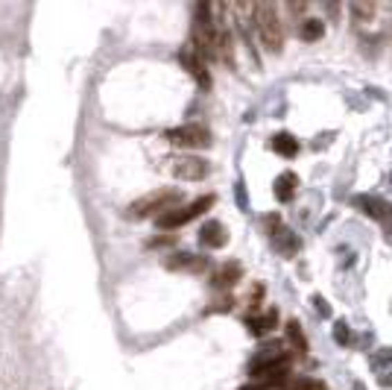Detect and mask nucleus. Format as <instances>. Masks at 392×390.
<instances>
[{
	"label": "nucleus",
	"mask_w": 392,
	"mask_h": 390,
	"mask_svg": "<svg viewBox=\"0 0 392 390\" xmlns=\"http://www.w3.org/2000/svg\"><path fill=\"white\" fill-rule=\"evenodd\" d=\"M351 15L357 21H369L375 15V6L372 3H351Z\"/></svg>",
	"instance_id": "obj_19"
},
{
	"label": "nucleus",
	"mask_w": 392,
	"mask_h": 390,
	"mask_svg": "<svg viewBox=\"0 0 392 390\" xmlns=\"http://www.w3.org/2000/svg\"><path fill=\"white\" fill-rule=\"evenodd\" d=\"M334 334H337V341H339V344H348V332H346V323H337V332H334Z\"/></svg>",
	"instance_id": "obj_20"
},
{
	"label": "nucleus",
	"mask_w": 392,
	"mask_h": 390,
	"mask_svg": "<svg viewBox=\"0 0 392 390\" xmlns=\"http://www.w3.org/2000/svg\"><path fill=\"white\" fill-rule=\"evenodd\" d=\"M243 279V267L238 264V262H226V264H220L214 273H211V288L214 291H229V288H234Z\"/></svg>",
	"instance_id": "obj_9"
},
{
	"label": "nucleus",
	"mask_w": 392,
	"mask_h": 390,
	"mask_svg": "<svg viewBox=\"0 0 392 390\" xmlns=\"http://www.w3.org/2000/svg\"><path fill=\"white\" fill-rule=\"evenodd\" d=\"M181 200V194L176 188H159V191H150L143 194L141 200H135L132 205L126 209V214L132 220H143V217H161L164 212H170L173 205Z\"/></svg>",
	"instance_id": "obj_3"
},
{
	"label": "nucleus",
	"mask_w": 392,
	"mask_h": 390,
	"mask_svg": "<svg viewBox=\"0 0 392 390\" xmlns=\"http://www.w3.org/2000/svg\"><path fill=\"white\" fill-rule=\"evenodd\" d=\"M190 50L199 56L205 65L211 62L220 53V33H217V24L211 15V6L199 3L193 12V35H190Z\"/></svg>",
	"instance_id": "obj_1"
},
{
	"label": "nucleus",
	"mask_w": 392,
	"mask_h": 390,
	"mask_svg": "<svg viewBox=\"0 0 392 390\" xmlns=\"http://www.w3.org/2000/svg\"><path fill=\"white\" fill-rule=\"evenodd\" d=\"M287 337L293 341V346L299 349V353H308V337H305L302 326H299V320H287Z\"/></svg>",
	"instance_id": "obj_18"
},
{
	"label": "nucleus",
	"mask_w": 392,
	"mask_h": 390,
	"mask_svg": "<svg viewBox=\"0 0 392 390\" xmlns=\"http://www.w3.org/2000/svg\"><path fill=\"white\" fill-rule=\"evenodd\" d=\"M164 267H170V270H181V273H202V270L208 267V258H202V255H190V253H176V255L164 258Z\"/></svg>",
	"instance_id": "obj_11"
},
{
	"label": "nucleus",
	"mask_w": 392,
	"mask_h": 390,
	"mask_svg": "<svg viewBox=\"0 0 392 390\" xmlns=\"http://www.w3.org/2000/svg\"><path fill=\"white\" fill-rule=\"evenodd\" d=\"M272 150H276L278 155H284V159H293V155L299 153V141L290 133H278V135H272Z\"/></svg>",
	"instance_id": "obj_16"
},
{
	"label": "nucleus",
	"mask_w": 392,
	"mask_h": 390,
	"mask_svg": "<svg viewBox=\"0 0 392 390\" xmlns=\"http://www.w3.org/2000/svg\"><path fill=\"white\" fill-rule=\"evenodd\" d=\"M252 18H255V30L260 35V42L269 53H281L284 50V27L278 18V9L272 3H258L252 6Z\"/></svg>",
	"instance_id": "obj_2"
},
{
	"label": "nucleus",
	"mask_w": 392,
	"mask_h": 390,
	"mask_svg": "<svg viewBox=\"0 0 392 390\" xmlns=\"http://www.w3.org/2000/svg\"><path fill=\"white\" fill-rule=\"evenodd\" d=\"M276 323H278V314H276V308H269V311H264V314L249 317L246 326H249L252 334H267L269 329H276Z\"/></svg>",
	"instance_id": "obj_15"
},
{
	"label": "nucleus",
	"mask_w": 392,
	"mask_h": 390,
	"mask_svg": "<svg viewBox=\"0 0 392 390\" xmlns=\"http://www.w3.org/2000/svg\"><path fill=\"white\" fill-rule=\"evenodd\" d=\"M313 303H317V308H319V314H322V317H328V314H331V308L325 305L322 296H313Z\"/></svg>",
	"instance_id": "obj_21"
},
{
	"label": "nucleus",
	"mask_w": 392,
	"mask_h": 390,
	"mask_svg": "<svg viewBox=\"0 0 392 390\" xmlns=\"http://www.w3.org/2000/svg\"><path fill=\"white\" fill-rule=\"evenodd\" d=\"M164 138L170 141L173 147H181V150H202V147H211V133L208 126L202 124H181V126H173L167 129Z\"/></svg>",
	"instance_id": "obj_5"
},
{
	"label": "nucleus",
	"mask_w": 392,
	"mask_h": 390,
	"mask_svg": "<svg viewBox=\"0 0 392 390\" xmlns=\"http://www.w3.org/2000/svg\"><path fill=\"white\" fill-rule=\"evenodd\" d=\"M296 188H299V176H296L293 171H287V173H281V176L276 179V197H278L281 203H290V200L296 197Z\"/></svg>",
	"instance_id": "obj_14"
},
{
	"label": "nucleus",
	"mask_w": 392,
	"mask_h": 390,
	"mask_svg": "<svg viewBox=\"0 0 392 390\" xmlns=\"http://www.w3.org/2000/svg\"><path fill=\"white\" fill-rule=\"evenodd\" d=\"M199 244L205 246V250H223V246L229 244L226 226L220 223V220H208V223H202V229H199Z\"/></svg>",
	"instance_id": "obj_10"
},
{
	"label": "nucleus",
	"mask_w": 392,
	"mask_h": 390,
	"mask_svg": "<svg viewBox=\"0 0 392 390\" xmlns=\"http://www.w3.org/2000/svg\"><path fill=\"white\" fill-rule=\"evenodd\" d=\"M179 62H181V68H185L193 80H196V85H199L202 91L205 88H211V71H208V65L193 53L190 47H181V53H179Z\"/></svg>",
	"instance_id": "obj_8"
},
{
	"label": "nucleus",
	"mask_w": 392,
	"mask_h": 390,
	"mask_svg": "<svg viewBox=\"0 0 392 390\" xmlns=\"http://www.w3.org/2000/svg\"><path fill=\"white\" fill-rule=\"evenodd\" d=\"M360 209L369 214V217H375V220H389L392 217V205L389 203H384V200H375V197H357L355 200Z\"/></svg>",
	"instance_id": "obj_13"
},
{
	"label": "nucleus",
	"mask_w": 392,
	"mask_h": 390,
	"mask_svg": "<svg viewBox=\"0 0 392 390\" xmlns=\"http://www.w3.org/2000/svg\"><path fill=\"white\" fill-rule=\"evenodd\" d=\"M269 226H272V241H276V246L281 253H287V255H293V253H299V238L293 235L287 226H281L278 220H269Z\"/></svg>",
	"instance_id": "obj_12"
},
{
	"label": "nucleus",
	"mask_w": 392,
	"mask_h": 390,
	"mask_svg": "<svg viewBox=\"0 0 392 390\" xmlns=\"http://www.w3.org/2000/svg\"><path fill=\"white\" fill-rule=\"evenodd\" d=\"M214 203H217V197H214V194H205V197H196L193 203L181 205V209H170V212H164V214L159 217V226H161V229H179V226L190 223V220H196L199 214L211 212V205H214Z\"/></svg>",
	"instance_id": "obj_4"
},
{
	"label": "nucleus",
	"mask_w": 392,
	"mask_h": 390,
	"mask_svg": "<svg viewBox=\"0 0 392 390\" xmlns=\"http://www.w3.org/2000/svg\"><path fill=\"white\" fill-rule=\"evenodd\" d=\"M173 173L185 182H199L208 176V162L199 159V155H176L173 159Z\"/></svg>",
	"instance_id": "obj_7"
},
{
	"label": "nucleus",
	"mask_w": 392,
	"mask_h": 390,
	"mask_svg": "<svg viewBox=\"0 0 392 390\" xmlns=\"http://www.w3.org/2000/svg\"><path fill=\"white\" fill-rule=\"evenodd\" d=\"M322 35H325V24L319 18H305L302 27H299V38L302 42H319Z\"/></svg>",
	"instance_id": "obj_17"
},
{
	"label": "nucleus",
	"mask_w": 392,
	"mask_h": 390,
	"mask_svg": "<svg viewBox=\"0 0 392 390\" xmlns=\"http://www.w3.org/2000/svg\"><path fill=\"white\" fill-rule=\"evenodd\" d=\"M290 370V355H260L249 364V375L252 379H269V375H284Z\"/></svg>",
	"instance_id": "obj_6"
}]
</instances>
